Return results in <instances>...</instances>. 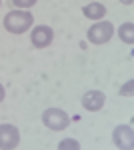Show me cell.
Returning <instances> with one entry per match:
<instances>
[{
	"mask_svg": "<svg viewBox=\"0 0 134 150\" xmlns=\"http://www.w3.org/2000/svg\"><path fill=\"white\" fill-rule=\"evenodd\" d=\"M82 14L90 18V20H102L104 16H106V6L100 4V2H96V0H92L88 2L84 8H82Z\"/></svg>",
	"mask_w": 134,
	"mask_h": 150,
	"instance_id": "ba28073f",
	"label": "cell"
},
{
	"mask_svg": "<svg viewBox=\"0 0 134 150\" xmlns=\"http://www.w3.org/2000/svg\"><path fill=\"white\" fill-rule=\"evenodd\" d=\"M20 144V132L14 124H0V148L12 150Z\"/></svg>",
	"mask_w": 134,
	"mask_h": 150,
	"instance_id": "277c9868",
	"label": "cell"
},
{
	"mask_svg": "<svg viewBox=\"0 0 134 150\" xmlns=\"http://www.w3.org/2000/svg\"><path fill=\"white\" fill-rule=\"evenodd\" d=\"M34 24V16L28 10H12L4 16V28L10 34H22L26 30H30V26Z\"/></svg>",
	"mask_w": 134,
	"mask_h": 150,
	"instance_id": "6da1fadb",
	"label": "cell"
},
{
	"mask_svg": "<svg viewBox=\"0 0 134 150\" xmlns=\"http://www.w3.org/2000/svg\"><path fill=\"white\" fill-rule=\"evenodd\" d=\"M36 2H38V0H12V4H14L16 8H22V10H26V8H32Z\"/></svg>",
	"mask_w": 134,
	"mask_h": 150,
	"instance_id": "8fae6325",
	"label": "cell"
},
{
	"mask_svg": "<svg viewBox=\"0 0 134 150\" xmlns=\"http://www.w3.org/2000/svg\"><path fill=\"white\" fill-rule=\"evenodd\" d=\"M52 38H54L52 28H50V26H44V24L36 26L32 32H30V42H32L34 48H46L52 42Z\"/></svg>",
	"mask_w": 134,
	"mask_h": 150,
	"instance_id": "8992f818",
	"label": "cell"
},
{
	"mask_svg": "<svg viewBox=\"0 0 134 150\" xmlns=\"http://www.w3.org/2000/svg\"><path fill=\"white\" fill-rule=\"evenodd\" d=\"M112 36H114V26H112V22H106V20H98L86 32V38L92 44H106Z\"/></svg>",
	"mask_w": 134,
	"mask_h": 150,
	"instance_id": "7a4b0ae2",
	"label": "cell"
},
{
	"mask_svg": "<svg viewBox=\"0 0 134 150\" xmlns=\"http://www.w3.org/2000/svg\"><path fill=\"white\" fill-rule=\"evenodd\" d=\"M0 6H2V0H0Z\"/></svg>",
	"mask_w": 134,
	"mask_h": 150,
	"instance_id": "9a60e30c",
	"label": "cell"
},
{
	"mask_svg": "<svg viewBox=\"0 0 134 150\" xmlns=\"http://www.w3.org/2000/svg\"><path fill=\"white\" fill-rule=\"evenodd\" d=\"M104 100H106V96H104V92H100V90H88V92H84V96H82V106L86 108V110H90V112H96V110H100L102 106H104Z\"/></svg>",
	"mask_w": 134,
	"mask_h": 150,
	"instance_id": "52a82bcc",
	"label": "cell"
},
{
	"mask_svg": "<svg viewBox=\"0 0 134 150\" xmlns=\"http://www.w3.org/2000/svg\"><path fill=\"white\" fill-rule=\"evenodd\" d=\"M58 148L60 150H78L80 144H78V140H74V138H66V140L58 142Z\"/></svg>",
	"mask_w": 134,
	"mask_h": 150,
	"instance_id": "30bf717a",
	"label": "cell"
},
{
	"mask_svg": "<svg viewBox=\"0 0 134 150\" xmlns=\"http://www.w3.org/2000/svg\"><path fill=\"white\" fill-rule=\"evenodd\" d=\"M112 142H114L118 148L130 150L134 146V132H132V128L126 126V124L116 126V128H114V132H112Z\"/></svg>",
	"mask_w": 134,
	"mask_h": 150,
	"instance_id": "5b68a950",
	"label": "cell"
},
{
	"mask_svg": "<svg viewBox=\"0 0 134 150\" xmlns=\"http://www.w3.org/2000/svg\"><path fill=\"white\" fill-rule=\"evenodd\" d=\"M120 2H122V4H126V6H130V4H132L134 0H120Z\"/></svg>",
	"mask_w": 134,
	"mask_h": 150,
	"instance_id": "5bb4252c",
	"label": "cell"
},
{
	"mask_svg": "<svg viewBox=\"0 0 134 150\" xmlns=\"http://www.w3.org/2000/svg\"><path fill=\"white\" fill-rule=\"evenodd\" d=\"M118 36H120L122 42H126L128 46H132V44H134V24L132 22L120 24V28H118Z\"/></svg>",
	"mask_w": 134,
	"mask_h": 150,
	"instance_id": "9c48e42d",
	"label": "cell"
},
{
	"mask_svg": "<svg viewBox=\"0 0 134 150\" xmlns=\"http://www.w3.org/2000/svg\"><path fill=\"white\" fill-rule=\"evenodd\" d=\"M4 96H6V92H4V86H2V84H0V102H2V100H4Z\"/></svg>",
	"mask_w": 134,
	"mask_h": 150,
	"instance_id": "4fadbf2b",
	"label": "cell"
},
{
	"mask_svg": "<svg viewBox=\"0 0 134 150\" xmlns=\"http://www.w3.org/2000/svg\"><path fill=\"white\" fill-rule=\"evenodd\" d=\"M132 86H134V82L128 80L122 88H120V96H132Z\"/></svg>",
	"mask_w": 134,
	"mask_h": 150,
	"instance_id": "7c38bea8",
	"label": "cell"
},
{
	"mask_svg": "<svg viewBox=\"0 0 134 150\" xmlns=\"http://www.w3.org/2000/svg\"><path fill=\"white\" fill-rule=\"evenodd\" d=\"M42 122L50 130H64L70 124V116L60 108H46L42 112Z\"/></svg>",
	"mask_w": 134,
	"mask_h": 150,
	"instance_id": "3957f363",
	"label": "cell"
}]
</instances>
